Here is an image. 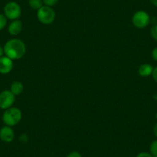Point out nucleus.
<instances>
[{"instance_id": "nucleus-24", "label": "nucleus", "mask_w": 157, "mask_h": 157, "mask_svg": "<svg viewBox=\"0 0 157 157\" xmlns=\"http://www.w3.org/2000/svg\"><path fill=\"white\" fill-rule=\"evenodd\" d=\"M155 117H156V119H157V113H156V115H155Z\"/></svg>"}, {"instance_id": "nucleus-18", "label": "nucleus", "mask_w": 157, "mask_h": 157, "mask_svg": "<svg viewBox=\"0 0 157 157\" xmlns=\"http://www.w3.org/2000/svg\"><path fill=\"white\" fill-rule=\"evenodd\" d=\"M136 157H153L151 153H149V152H140V153L138 154Z\"/></svg>"}, {"instance_id": "nucleus-3", "label": "nucleus", "mask_w": 157, "mask_h": 157, "mask_svg": "<svg viewBox=\"0 0 157 157\" xmlns=\"http://www.w3.org/2000/svg\"><path fill=\"white\" fill-rule=\"evenodd\" d=\"M37 17L41 23L44 25H50L55 20L56 13L51 7L43 6L38 10Z\"/></svg>"}, {"instance_id": "nucleus-6", "label": "nucleus", "mask_w": 157, "mask_h": 157, "mask_svg": "<svg viewBox=\"0 0 157 157\" xmlns=\"http://www.w3.org/2000/svg\"><path fill=\"white\" fill-rule=\"evenodd\" d=\"M15 102V95L10 90H4L0 93V108L2 109L12 107Z\"/></svg>"}, {"instance_id": "nucleus-10", "label": "nucleus", "mask_w": 157, "mask_h": 157, "mask_svg": "<svg viewBox=\"0 0 157 157\" xmlns=\"http://www.w3.org/2000/svg\"><path fill=\"white\" fill-rule=\"evenodd\" d=\"M152 71H153V67L148 63L141 65L139 68V74L143 77L149 76L152 74Z\"/></svg>"}, {"instance_id": "nucleus-7", "label": "nucleus", "mask_w": 157, "mask_h": 157, "mask_svg": "<svg viewBox=\"0 0 157 157\" xmlns=\"http://www.w3.org/2000/svg\"><path fill=\"white\" fill-rule=\"evenodd\" d=\"M14 131L11 126H6L0 129V140L5 143H11L14 140Z\"/></svg>"}, {"instance_id": "nucleus-23", "label": "nucleus", "mask_w": 157, "mask_h": 157, "mask_svg": "<svg viewBox=\"0 0 157 157\" xmlns=\"http://www.w3.org/2000/svg\"><path fill=\"white\" fill-rule=\"evenodd\" d=\"M3 54H4V49H3V48L1 47V46H0V58H1V57L2 56V55H3Z\"/></svg>"}, {"instance_id": "nucleus-16", "label": "nucleus", "mask_w": 157, "mask_h": 157, "mask_svg": "<svg viewBox=\"0 0 157 157\" xmlns=\"http://www.w3.org/2000/svg\"><path fill=\"white\" fill-rule=\"evenodd\" d=\"M150 33H151V36H152V37L155 39V41H157V25H154V26L152 27Z\"/></svg>"}, {"instance_id": "nucleus-20", "label": "nucleus", "mask_w": 157, "mask_h": 157, "mask_svg": "<svg viewBox=\"0 0 157 157\" xmlns=\"http://www.w3.org/2000/svg\"><path fill=\"white\" fill-rule=\"evenodd\" d=\"M152 58H153L154 60L157 61V47H155V49L152 50Z\"/></svg>"}, {"instance_id": "nucleus-5", "label": "nucleus", "mask_w": 157, "mask_h": 157, "mask_svg": "<svg viewBox=\"0 0 157 157\" xmlns=\"http://www.w3.org/2000/svg\"><path fill=\"white\" fill-rule=\"evenodd\" d=\"M132 24L136 28L143 29L147 26L149 23V16L144 11H138L133 15L132 19Z\"/></svg>"}, {"instance_id": "nucleus-11", "label": "nucleus", "mask_w": 157, "mask_h": 157, "mask_svg": "<svg viewBox=\"0 0 157 157\" xmlns=\"http://www.w3.org/2000/svg\"><path fill=\"white\" fill-rule=\"evenodd\" d=\"M10 91L16 96V95H19L23 91V84L21 82L16 81V82H13L10 88Z\"/></svg>"}, {"instance_id": "nucleus-25", "label": "nucleus", "mask_w": 157, "mask_h": 157, "mask_svg": "<svg viewBox=\"0 0 157 157\" xmlns=\"http://www.w3.org/2000/svg\"><path fill=\"white\" fill-rule=\"evenodd\" d=\"M153 157H157V155H155V156H153Z\"/></svg>"}, {"instance_id": "nucleus-14", "label": "nucleus", "mask_w": 157, "mask_h": 157, "mask_svg": "<svg viewBox=\"0 0 157 157\" xmlns=\"http://www.w3.org/2000/svg\"><path fill=\"white\" fill-rule=\"evenodd\" d=\"M7 23V18L5 15L0 14V31L3 29Z\"/></svg>"}, {"instance_id": "nucleus-22", "label": "nucleus", "mask_w": 157, "mask_h": 157, "mask_svg": "<svg viewBox=\"0 0 157 157\" xmlns=\"http://www.w3.org/2000/svg\"><path fill=\"white\" fill-rule=\"evenodd\" d=\"M151 2V3L153 6H155V7H157V0H149Z\"/></svg>"}, {"instance_id": "nucleus-13", "label": "nucleus", "mask_w": 157, "mask_h": 157, "mask_svg": "<svg viewBox=\"0 0 157 157\" xmlns=\"http://www.w3.org/2000/svg\"><path fill=\"white\" fill-rule=\"evenodd\" d=\"M149 150H150V153L152 154V156L157 155V140H155L151 143Z\"/></svg>"}, {"instance_id": "nucleus-21", "label": "nucleus", "mask_w": 157, "mask_h": 157, "mask_svg": "<svg viewBox=\"0 0 157 157\" xmlns=\"http://www.w3.org/2000/svg\"><path fill=\"white\" fill-rule=\"evenodd\" d=\"M153 132H154V135L157 137V123L155 125V126H154Z\"/></svg>"}, {"instance_id": "nucleus-19", "label": "nucleus", "mask_w": 157, "mask_h": 157, "mask_svg": "<svg viewBox=\"0 0 157 157\" xmlns=\"http://www.w3.org/2000/svg\"><path fill=\"white\" fill-rule=\"evenodd\" d=\"M152 75V78H153L154 80L157 82V67H155V69H153Z\"/></svg>"}, {"instance_id": "nucleus-1", "label": "nucleus", "mask_w": 157, "mask_h": 157, "mask_svg": "<svg viewBox=\"0 0 157 157\" xmlns=\"http://www.w3.org/2000/svg\"><path fill=\"white\" fill-rule=\"evenodd\" d=\"M4 53L11 59H19L25 53V45L22 40L18 39H10L5 44Z\"/></svg>"}, {"instance_id": "nucleus-2", "label": "nucleus", "mask_w": 157, "mask_h": 157, "mask_svg": "<svg viewBox=\"0 0 157 157\" xmlns=\"http://www.w3.org/2000/svg\"><path fill=\"white\" fill-rule=\"evenodd\" d=\"M22 120V112L18 108L10 107L6 109L2 115V121L6 126H13L20 122Z\"/></svg>"}, {"instance_id": "nucleus-17", "label": "nucleus", "mask_w": 157, "mask_h": 157, "mask_svg": "<svg viewBox=\"0 0 157 157\" xmlns=\"http://www.w3.org/2000/svg\"><path fill=\"white\" fill-rule=\"evenodd\" d=\"M67 157H82V155H81L78 152L74 151V152H70V153L67 155Z\"/></svg>"}, {"instance_id": "nucleus-15", "label": "nucleus", "mask_w": 157, "mask_h": 157, "mask_svg": "<svg viewBox=\"0 0 157 157\" xmlns=\"http://www.w3.org/2000/svg\"><path fill=\"white\" fill-rule=\"evenodd\" d=\"M58 1L59 0H43V3L49 7H52L53 6H55L58 2Z\"/></svg>"}, {"instance_id": "nucleus-4", "label": "nucleus", "mask_w": 157, "mask_h": 157, "mask_svg": "<svg viewBox=\"0 0 157 157\" xmlns=\"http://www.w3.org/2000/svg\"><path fill=\"white\" fill-rule=\"evenodd\" d=\"M4 13L7 19L16 20L21 16V8L16 2H10L4 8Z\"/></svg>"}, {"instance_id": "nucleus-9", "label": "nucleus", "mask_w": 157, "mask_h": 157, "mask_svg": "<svg viewBox=\"0 0 157 157\" xmlns=\"http://www.w3.org/2000/svg\"><path fill=\"white\" fill-rule=\"evenodd\" d=\"M22 29V23L20 20L16 19V20H13L9 25V33L11 34L12 36H17L21 33Z\"/></svg>"}, {"instance_id": "nucleus-8", "label": "nucleus", "mask_w": 157, "mask_h": 157, "mask_svg": "<svg viewBox=\"0 0 157 157\" xmlns=\"http://www.w3.org/2000/svg\"><path fill=\"white\" fill-rule=\"evenodd\" d=\"M13 68V59L9 57L2 56L0 58V73L8 74Z\"/></svg>"}, {"instance_id": "nucleus-12", "label": "nucleus", "mask_w": 157, "mask_h": 157, "mask_svg": "<svg viewBox=\"0 0 157 157\" xmlns=\"http://www.w3.org/2000/svg\"><path fill=\"white\" fill-rule=\"evenodd\" d=\"M43 0H29V4L33 10H39L43 6Z\"/></svg>"}]
</instances>
